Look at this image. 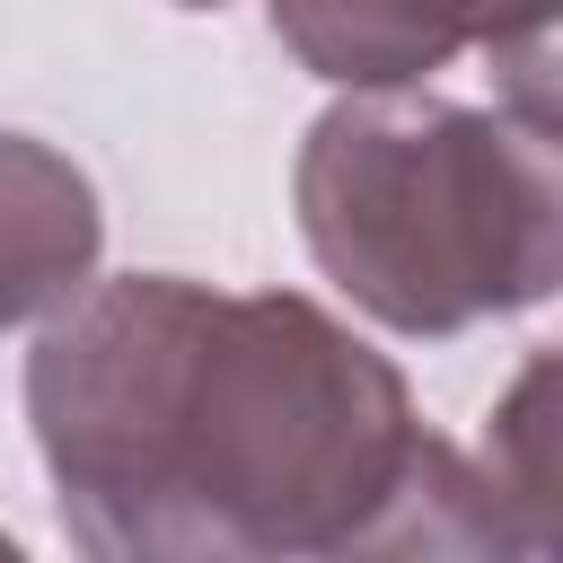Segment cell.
I'll return each mask as SVG.
<instances>
[{
	"label": "cell",
	"instance_id": "obj_5",
	"mask_svg": "<svg viewBox=\"0 0 563 563\" xmlns=\"http://www.w3.org/2000/svg\"><path fill=\"white\" fill-rule=\"evenodd\" d=\"M475 475L501 519V554H563V334L537 343L501 387Z\"/></svg>",
	"mask_w": 563,
	"mask_h": 563
},
{
	"label": "cell",
	"instance_id": "obj_3",
	"mask_svg": "<svg viewBox=\"0 0 563 563\" xmlns=\"http://www.w3.org/2000/svg\"><path fill=\"white\" fill-rule=\"evenodd\" d=\"M273 35L334 88H422L457 53H493L563 0H264Z\"/></svg>",
	"mask_w": 563,
	"mask_h": 563
},
{
	"label": "cell",
	"instance_id": "obj_1",
	"mask_svg": "<svg viewBox=\"0 0 563 563\" xmlns=\"http://www.w3.org/2000/svg\"><path fill=\"white\" fill-rule=\"evenodd\" d=\"M26 422L79 554H501L484 475L405 369L299 290L88 282L26 352Z\"/></svg>",
	"mask_w": 563,
	"mask_h": 563
},
{
	"label": "cell",
	"instance_id": "obj_6",
	"mask_svg": "<svg viewBox=\"0 0 563 563\" xmlns=\"http://www.w3.org/2000/svg\"><path fill=\"white\" fill-rule=\"evenodd\" d=\"M484 62H493V79H501V106H510L519 123H537L545 141H563V9H545V18L519 26V35H501Z\"/></svg>",
	"mask_w": 563,
	"mask_h": 563
},
{
	"label": "cell",
	"instance_id": "obj_7",
	"mask_svg": "<svg viewBox=\"0 0 563 563\" xmlns=\"http://www.w3.org/2000/svg\"><path fill=\"white\" fill-rule=\"evenodd\" d=\"M176 9H220V0H176Z\"/></svg>",
	"mask_w": 563,
	"mask_h": 563
},
{
	"label": "cell",
	"instance_id": "obj_4",
	"mask_svg": "<svg viewBox=\"0 0 563 563\" xmlns=\"http://www.w3.org/2000/svg\"><path fill=\"white\" fill-rule=\"evenodd\" d=\"M97 246H106L97 185L62 150L0 132V325L70 308L97 282Z\"/></svg>",
	"mask_w": 563,
	"mask_h": 563
},
{
	"label": "cell",
	"instance_id": "obj_2",
	"mask_svg": "<svg viewBox=\"0 0 563 563\" xmlns=\"http://www.w3.org/2000/svg\"><path fill=\"white\" fill-rule=\"evenodd\" d=\"M325 282L396 334H466L563 290V141L510 106L352 88L290 167Z\"/></svg>",
	"mask_w": 563,
	"mask_h": 563
}]
</instances>
